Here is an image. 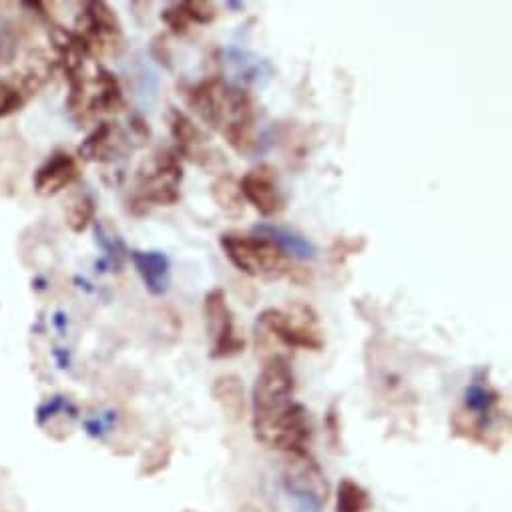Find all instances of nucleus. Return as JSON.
<instances>
[{
    "label": "nucleus",
    "instance_id": "obj_19",
    "mask_svg": "<svg viewBox=\"0 0 512 512\" xmlns=\"http://www.w3.org/2000/svg\"><path fill=\"white\" fill-rule=\"evenodd\" d=\"M95 217V201L89 195H79L71 201L67 209V223L75 233H81L89 227Z\"/></svg>",
    "mask_w": 512,
    "mask_h": 512
},
{
    "label": "nucleus",
    "instance_id": "obj_13",
    "mask_svg": "<svg viewBox=\"0 0 512 512\" xmlns=\"http://www.w3.org/2000/svg\"><path fill=\"white\" fill-rule=\"evenodd\" d=\"M253 233L258 237H264L268 241H272L284 255H294V258L300 260H314L316 258V245L312 241H308L306 237L286 229V227H278V225H255Z\"/></svg>",
    "mask_w": 512,
    "mask_h": 512
},
{
    "label": "nucleus",
    "instance_id": "obj_15",
    "mask_svg": "<svg viewBox=\"0 0 512 512\" xmlns=\"http://www.w3.org/2000/svg\"><path fill=\"white\" fill-rule=\"evenodd\" d=\"M95 85H97V91L87 101L89 111L113 113V111H121L125 107V99H123L119 81L109 71L99 69Z\"/></svg>",
    "mask_w": 512,
    "mask_h": 512
},
{
    "label": "nucleus",
    "instance_id": "obj_8",
    "mask_svg": "<svg viewBox=\"0 0 512 512\" xmlns=\"http://www.w3.org/2000/svg\"><path fill=\"white\" fill-rule=\"evenodd\" d=\"M183 179V169L175 153H165L157 157L153 169L143 173L139 183V193L133 199L137 205H173L179 201V185Z\"/></svg>",
    "mask_w": 512,
    "mask_h": 512
},
{
    "label": "nucleus",
    "instance_id": "obj_17",
    "mask_svg": "<svg viewBox=\"0 0 512 512\" xmlns=\"http://www.w3.org/2000/svg\"><path fill=\"white\" fill-rule=\"evenodd\" d=\"M211 197L229 219H239L243 215V195L233 175L217 177L211 185Z\"/></svg>",
    "mask_w": 512,
    "mask_h": 512
},
{
    "label": "nucleus",
    "instance_id": "obj_24",
    "mask_svg": "<svg viewBox=\"0 0 512 512\" xmlns=\"http://www.w3.org/2000/svg\"><path fill=\"white\" fill-rule=\"evenodd\" d=\"M243 512H260V510H255V508H245Z\"/></svg>",
    "mask_w": 512,
    "mask_h": 512
},
{
    "label": "nucleus",
    "instance_id": "obj_16",
    "mask_svg": "<svg viewBox=\"0 0 512 512\" xmlns=\"http://www.w3.org/2000/svg\"><path fill=\"white\" fill-rule=\"evenodd\" d=\"M169 125H171V135L181 145L183 153H187L191 159H197V161L205 157V151H201V147L205 145V135L199 131V127H195V123L189 117L173 109Z\"/></svg>",
    "mask_w": 512,
    "mask_h": 512
},
{
    "label": "nucleus",
    "instance_id": "obj_7",
    "mask_svg": "<svg viewBox=\"0 0 512 512\" xmlns=\"http://www.w3.org/2000/svg\"><path fill=\"white\" fill-rule=\"evenodd\" d=\"M75 39L87 55L115 51L121 41V25L105 3H89L77 21Z\"/></svg>",
    "mask_w": 512,
    "mask_h": 512
},
{
    "label": "nucleus",
    "instance_id": "obj_22",
    "mask_svg": "<svg viewBox=\"0 0 512 512\" xmlns=\"http://www.w3.org/2000/svg\"><path fill=\"white\" fill-rule=\"evenodd\" d=\"M181 9L191 23L195 21L199 25H209L217 17L215 5L205 3V0H185V3H181Z\"/></svg>",
    "mask_w": 512,
    "mask_h": 512
},
{
    "label": "nucleus",
    "instance_id": "obj_12",
    "mask_svg": "<svg viewBox=\"0 0 512 512\" xmlns=\"http://www.w3.org/2000/svg\"><path fill=\"white\" fill-rule=\"evenodd\" d=\"M131 260L153 296L169 290V260L161 251H131Z\"/></svg>",
    "mask_w": 512,
    "mask_h": 512
},
{
    "label": "nucleus",
    "instance_id": "obj_1",
    "mask_svg": "<svg viewBox=\"0 0 512 512\" xmlns=\"http://www.w3.org/2000/svg\"><path fill=\"white\" fill-rule=\"evenodd\" d=\"M189 107L237 153H249L255 145V111L247 91L229 87L221 77H209L185 91Z\"/></svg>",
    "mask_w": 512,
    "mask_h": 512
},
{
    "label": "nucleus",
    "instance_id": "obj_21",
    "mask_svg": "<svg viewBox=\"0 0 512 512\" xmlns=\"http://www.w3.org/2000/svg\"><path fill=\"white\" fill-rule=\"evenodd\" d=\"M25 103V89L11 83H0V119L13 115Z\"/></svg>",
    "mask_w": 512,
    "mask_h": 512
},
{
    "label": "nucleus",
    "instance_id": "obj_2",
    "mask_svg": "<svg viewBox=\"0 0 512 512\" xmlns=\"http://www.w3.org/2000/svg\"><path fill=\"white\" fill-rule=\"evenodd\" d=\"M219 243L227 255V260L239 272L251 278L278 280L288 276L292 270L286 255L272 241L264 237L223 233Z\"/></svg>",
    "mask_w": 512,
    "mask_h": 512
},
{
    "label": "nucleus",
    "instance_id": "obj_5",
    "mask_svg": "<svg viewBox=\"0 0 512 512\" xmlns=\"http://www.w3.org/2000/svg\"><path fill=\"white\" fill-rule=\"evenodd\" d=\"M282 484L290 496L316 510L322 508L330 496V486L322 468L306 450L288 454L282 468Z\"/></svg>",
    "mask_w": 512,
    "mask_h": 512
},
{
    "label": "nucleus",
    "instance_id": "obj_4",
    "mask_svg": "<svg viewBox=\"0 0 512 512\" xmlns=\"http://www.w3.org/2000/svg\"><path fill=\"white\" fill-rule=\"evenodd\" d=\"M253 432L262 444L282 452H302L310 440L308 412L302 404L290 402L282 410L253 418Z\"/></svg>",
    "mask_w": 512,
    "mask_h": 512
},
{
    "label": "nucleus",
    "instance_id": "obj_9",
    "mask_svg": "<svg viewBox=\"0 0 512 512\" xmlns=\"http://www.w3.org/2000/svg\"><path fill=\"white\" fill-rule=\"evenodd\" d=\"M203 316L207 332L209 336H213V346L209 352L211 358H231L245 348V340L239 338L235 332L233 314L225 302L223 290H213L205 296Z\"/></svg>",
    "mask_w": 512,
    "mask_h": 512
},
{
    "label": "nucleus",
    "instance_id": "obj_10",
    "mask_svg": "<svg viewBox=\"0 0 512 512\" xmlns=\"http://www.w3.org/2000/svg\"><path fill=\"white\" fill-rule=\"evenodd\" d=\"M239 189L243 199H247L249 205H253L266 217H274L286 207V199L278 181V171L268 163L249 169L239 181Z\"/></svg>",
    "mask_w": 512,
    "mask_h": 512
},
{
    "label": "nucleus",
    "instance_id": "obj_18",
    "mask_svg": "<svg viewBox=\"0 0 512 512\" xmlns=\"http://www.w3.org/2000/svg\"><path fill=\"white\" fill-rule=\"evenodd\" d=\"M372 506L370 494L354 480L344 478L338 486V512H368Z\"/></svg>",
    "mask_w": 512,
    "mask_h": 512
},
{
    "label": "nucleus",
    "instance_id": "obj_3",
    "mask_svg": "<svg viewBox=\"0 0 512 512\" xmlns=\"http://www.w3.org/2000/svg\"><path fill=\"white\" fill-rule=\"evenodd\" d=\"M255 330L280 340L288 348L322 350L324 330L316 312L306 304H290L286 310H266L255 324Z\"/></svg>",
    "mask_w": 512,
    "mask_h": 512
},
{
    "label": "nucleus",
    "instance_id": "obj_14",
    "mask_svg": "<svg viewBox=\"0 0 512 512\" xmlns=\"http://www.w3.org/2000/svg\"><path fill=\"white\" fill-rule=\"evenodd\" d=\"M213 398L229 420L239 422L245 414V390L237 376H221L213 382Z\"/></svg>",
    "mask_w": 512,
    "mask_h": 512
},
{
    "label": "nucleus",
    "instance_id": "obj_23",
    "mask_svg": "<svg viewBox=\"0 0 512 512\" xmlns=\"http://www.w3.org/2000/svg\"><path fill=\"white\" fill-rule=\"evenodd\" d=\"M163 21L169 25V29L175 33V35H185L189 31V25L191 21L187 19V15L183 13L181 5H173L171 9L163 11Z\"/></svg>",
    "mask_w": 512,
    "mask_h": 512
},
{
    "label": "nucleus",
    "instance_id": "obj_6",
    "mask_svg": "<svg viewBox=\"0 0 512 512\" xmlns=\"http://www.w3.org/2000/svg\"><path fill=\"white\" fill-rule=\"evenodd\" d=\"M294 372L286 358L272 356L253 386V418L282 410L294 396Z\"/></svg>",
    "mask_w": 512,
    "mask_h": 512
},
{
    "label": "nucleus",
    "instance_id": "obj_20",
    "mask_svg": "<svg viewBox=\"0 0 512 512\" xmlns=\"http://www.w3.org/2000/svg\"><path fill=\"white\" fill-rule=\"evenodd\" d=\"M111 127L109 123H101L89 137L87 141L81 145L79 153L85 157V159H103L111 147Z\"/></svg>",
    "mask_w": 512,
    "mask_h": 512
},
{
    "label": "nucleus",
    "instance_id": "obj_11",
    "mask_svg": "<svg viewBox=\"0 0 512 512\" xmlns=\"http://www.w3.org/2000/svg\"><path fill=\"white\" fill-rule=\"evenodd\" d=\"M79 177V165L69 153H55L35 173V191L39 195H57Z\"/></svg>",
    "mask_w": 512,
    "mask_h": 512
}]
</instances>
